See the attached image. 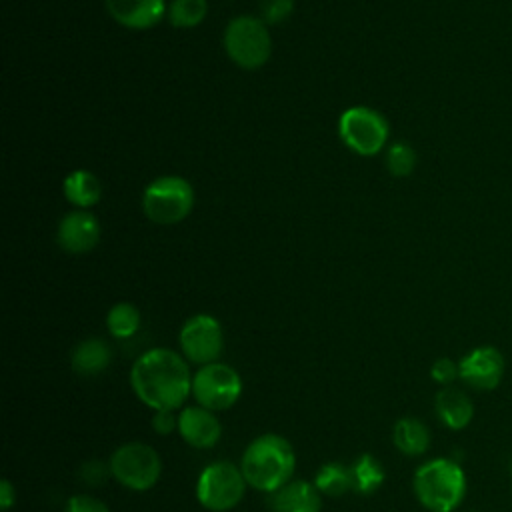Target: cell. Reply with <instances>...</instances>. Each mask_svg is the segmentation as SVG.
<instances>
[{
  "mask_svg": "<svg viewBox=\"0 0 512 512\" xmlns=\"http://www.w3.org/2000/svg\"><path fill=\"white\" fill-rule=\"evenodd\" d=\"M188 360L170 348H150L130 368L134 396L156 410H178L192 396Z\"/></svg>",
  "mask_w": 512,
  "mask_h": 512,
  "instance_id": "cell-1",
  "label": "cell"
},
{
  "mask_svg": "<svg viewBox=\"0 0 512 512\" xmlns=\"http://www.w3.org/2000/svg\"><path fill=\"white\" fill-rule=\"evenodd\" d=\"M240 470L250 488L272 494L288 484L296 470V454L288 438L264 432L250 440L240 458Z\"/></svg>",
  "mask_w": 512,
  "mask_h": 512,
  "instance_id": "cell-2",
  "label": "cell"
},
{
  "mask_svg": "<svg viewBox=\"0 0 512 512\" xmlns=\"http://www.w3.org/2000/svg\"><path fill=\"white\" fill-rule=\"evenodd\" d=\"M414 496L430 512H452L466 494V474L450 458H432L418 466L412 478Z\"/></svg>",
  "mask_w": 512,
  "mask_h": 512,
  "instance_id": "cell-3",
  "label": "cell"
},
{
  "mask_svg": "<svg viewBox=\"0 0 512 512\" xmlns=\"http://www.w3.org/2000/svg\"><path fill=\"white\" fill-rule=\"evenodd\" d=\"M248 482L240 470V464L230 460L210 462L196 480V500L208 512H228L236 508L244 494Z\"/></svg>",
  "mask_w": 512,
  "mask_h": 512,
  "instance_id": "cell-4",
  "label": "cell"
},
{
  "mask_svg": "<svg viewBox=\"0 0 512 512\" xmlns=\"http://www.w3.org/2000/svg\"><path fill=\"white\" fill-rule=\"evenodd\" d=\"M110 474L112 478L134 492H144L156 486L162 474V458L160 454L144 442H124L120 444L110 460Z\"/></svg>",
  "mask_w": 512,
  "mask_h": 512,
  "instance_id": "cell-5",
  "label": "cell"
},
{
  "mask_svg": "<svg viewBox=\"0 0 512 512\" xmlns=\"http://www.w3.org/2000/svg\"><path fill=\"white\" fill-rule=\"evenodd\" d=\"M224 48L230 60L244 70L264 66L272 54L268 24L254 16L232 18L224 30Z\"/></svg>",
  "mask_w": 512,
  "mask_h": 512,
  "instance_id": "cell-6",
  "label": "cell"
},
{
  "mask_svg": "<svg viewBox=\"0 0 512 512\" xmlns=\"http://www.w3.org/2000/svg\"><path fill=\"white\" fill-rule=\"evenodd\" d=\"M194 206V190L182 176H160L142 194V210L156 224H178Z\"/></svg>",
  "mask_w": 512,
  "mask_h": 512,
  "instance_id": "cell-7",
  "label": "cell"
},
{
  "mask_svg": "<svg viewBox=\"0 0 512 512\" xmlns=\"http://www.w3.org/2000/svg\"><path fill=\"white\" fill-rule=\"evenodd\" d=\"M242 396L240 374L224 362H212L198 366L192 376V398L198 406L212 412L232 408Z\"/></svg>",
  "mask_w": 512,
  "mask_h": 512,
  "instance_id": "cell-8",
  "label": "cell"
},
{
  "mask_svg": "<svg viewBox=\"0 0 512 512\" xmlns=\"http://www.w3.org/2000/svg\"><path fill=\"white\" fill-rule=\"evenodd\" d=\"M338 134L360 156H376L388 140L386 118L368 106H352L340 114Z\"/></svg>",
  "mask_w": 512,
  "mask_h": 512,
  "instance_id": "cell-9",
  "label": "cell"
},
{
  "mask_svg": "<svg viewBox=\"0 0 512 512\" xmlns=\"http://www.w3.org/2000/svg\"><path fill=\"white\" fill-rule=\"evenodd\" d=\"M182 356L198 366L218 362L224 350V332L220 322L210 314L190 316L178 334Z\"/></svg>",
  "mask_w": 512,
  "mask_h": 512,
  "instance_id": "cell-10",
  "label": "cell"
},
{
  "mask_svg": "<svg viewBox=\"0 0 512 512\" xmlns=\"http://www.w3.org/2000/svg\"><path fill=\"white\" fill-rule=\"evenodd\" d=\"M460 380L476 390H494L504 376V356L494 346H478L460 362Z\"/></svg>",
  "mask_w": 512,
  "mask_h": 512,
  "instance_id": "cell-11",
  "label": "cell"
},
{
  "mask_svg": "<svg viewBox=\"0 0 512 512\" xmlns=\"http://www.w3.org/2000/svg\"><path fill=\"white\" fill-rule=\"evenodd\" d=\"M178 434L192 448H214L222 438V422L216 412L204 406H186L178 414Z\"/></svg>",
  "mask_w": 512,
  "mask_h": 512,
  "instance_id": "cell-12",
  "label": "cell"
},
{
  "mask_svg": "<svg viewBox=\"0 0 512 512\" xmlns=\"http://www.w3.org/2000/svg\"><path fill=\"white\" fill-rule=\"evenodd\" d=\"M58 246L70 254L90 252L100 240V222L94 214L76 210L58 222Z\"/></svg>",
  "mask_w": 512,
  "mask_h": 512,
  "instance_id": "cell-13",
  "label": "cell"
},
{
  "mask_svg": "<svg viewBox=\"0 0 512 512\" xmlns=\"http://www.w3.org/2000/svg\"><path fill=\"white\" fill-rule=\"evenodd\" d=\"M108 14L124 28L148 30L168 12L166 0H106Z\"/></svg>",
  "mask_w": 512,
  "mask_h": 512,
  "instance_id": "cell-14",
  "label": "cell"
},
{
  "mask_svg": "<svg viewBox=\"0 0 512 512\" xmlns=\"http://www.w3.org/2000/svg\"><path fill=\"white\" fill-rule=\"evenodd\" d=\"M322 494L314 482L290 480L270 494V512H320Z\"/></svg>",
  "mask_w": 512,
  "mask_h": 512,
  "instance_id": "cell-15",
  "label": "cell"
},
{
  "mask_svg": "<svg viewBox=\"0 0 512 512\" xmlns=\"http://www.w3.org/2000/svg\"><path fill=\"white\" fill-rule=\"evenodd\" d=\"M434 410L440 422L450 430H462L472 422L474 404L472 400L454 386H444L434 398Z\"/></svg>",
  "mask_w": 512,
  "mask_h": 512,
  "instance_id": "cell-16",
  "label": "cell"
},
{
  "mask_svg": "<svg viewBox=\"0 0 512 512\" xmlns=\"http://www.w3.org/2000/svg\"><path fill=\"white\" fill-rule=\"evenodd\" d=\"M112 360L110 346L102 338H86L76 344L70 356V364L74 372L82 376H94L108 368Z\"/></svg>",
  "mask_w": 512,
  "mask_h": 512,
  "instance_id": "cell-17",
  "label": "cell"
},
{
  "mask_svg": "<svg viewBox=\"0 0 512 512\" xmlns=\"http://www.w3.org/2000/svg\"><path fill=\"white\" fill-rule=\"evenodd\" d=\"M392 442L394 446L406 454V456H420L428 450L430 446V432L424 422L418 418L404 416L396 420L392 428Z\"/></svg>",
  "mask_w": 512,
  "mask_h": 512,
  "instance_id": "cell-18",
  "label": "cell"
},
{
  "mask_svg": "<svg viewBox=\"0 0 512 512\" xmlns=\"http://www.w3.org/2000/svg\"><path fill=\"white\" fill-rule=\"evenodd\" d=\"M100 192L98 178L88 170H74L64 180V196L80 210L98 204Z\"/></svg>",
  "mask_w": 512,
  "mask_h": 512,
  "instance_id": "cell-19",
  "label": "cell"
},
{
  "mask_svg": "<svg viewBox=\"0 0 512 512\" xmlns=\"http://www.w3.org/2000/svg\"><path fill=\"white\" fill-rule=\"evenodd\" d=\"M352 472V482H354V490L358 494L370 496L374 492L380 490V486L386 480V470L380 464V460L372 454H362L354 460V464L350 466Z\"/></svg>",
  "mask_w": 512,
  "mask_h": 512,
  "instance_id": "cell-20",
  "label": "cell"
},
{
  "mask_svg": "<svg viewBox=\"0 0 512 512\" xmlns=\"http://www.w3.org/2000/svg\"><path fill=\"white\" fill-rule=\"evenodd\" d=\"M314 486L320 490L322 496H330V498L344 496L346 492L354 490L350 466H344L340 462L322 464L314 476Z\"/></svg>",
  "mask_w": 512,
  "mask_h": 512,
  "instance_id": "cell-21",
  "label": "cell"
},
{
  "mask_svg": "<svg viewBox=\"0 0 512 512\" xmlns=\"http://www.w3.org/2000/svg\"><path fill=\"white\" fill-rule=\"evenodd\" d=\"M140 310L130 302H118L114 304L106 314V328L114 338H130L140 328Z\"/></svg>",
  "mask_w": 512,
  "mask_h": 512,
  "instance_id": "cell-22",
  "label": "cell"
},
{
  "mask_svg": "<svg viewBox=\"0 0 512 512\" xmlns=\"http://www.w3.org/2000/svg\"><path fill=\"white\" fill-rule=\"evenodd\" d=\"M168 20L176 28H194L208 14L206 0H172L168 6Z\"/></svg>",
  "mask_w": 512,
  "mask_h": 512,
  "instance_id": "cell-23",
  "label": "cell"
},
{
  "mask_svg": "<svg viewBox=\"0 0 512 512\" xmlns=\"http://www.w3.org/2000/svg\"><path fill=\"white\" fill-rule=\"evenodd\" d=\"M416 166V152L410 144L406 142H396L388 148L386 152V168L392 176L396 178H404L408 174H412Z\"/></svg>",
  "mask_w": 512,
  "mask_h": 512,
  "instance_id": "cell-24",
  "label": "cell"
},
{
  "mask_svg": "<svg viewBox=\"0 0 512 512\" xmlns=\"http://www.w3.org/2000/svg\"><path fill=\"white\" fill-rule=\"evenodd\" d=\"M292 8H294V0H262L260 2L262 20L272 26L286 20L290 16Z\"/></svg>",
  "mask_w": 512,
  "mask_h": 512,
  "instance_id": "cell-25",
  "label": "cell"
},
{
  "mask_svg": "<svg viewBox=\"0 0 512 512\" xmlns=\"http://www.w3.org/2000/svg\"><path fill=\"white\" fill-rule=\"evenodd\" d=\"M64 512H110V508L96 496L74 494L66 500Z\"/></svg>",
  "mask_w": 512,
  "mask_h": 512,
  "instance_id": "cell-26",
  "label": "cell"
},
{
  "mask_svg": "<svg viewBox=\"0 0 512 512\" xmlns=\"http://www.w3.org/2000/svg\"><path fill=\"white\" fill-rule=\"evenodd\" d=\"M430 376L434 382L442 384V386H452V382L456 378H460V368L454 360L450 358H438L432 368H430Z\"/></svg>",
  "mask_w": 512,
  "mask_h": 512,
  "instance_id": "cell-27",
  "label": "cell"
},
{
  "mask_svg": "<svg viewBox=\"0 0 512 512\" xmlns=\"http://www.w3.org/2000/svg\"><path fill=\"white\" fill-rule=\"evenodd\" d=\"M152 430L160 436L178 432V414L176 410H156L152 416Z\"/></svg>",
  "mask_w": 512,
  "mask_h": 512,
  "instance_id": "cell-28",
  "label": "cell"
},
{
  "mask_svg": "<svg viewBox=\"0 0 512 512\" xmlns=\"http://www.w3.org/2000/svg\"><path fill=\"white\" fill-rule=\"evenodd\" d=\"M110 474V466H104V462L100 460H92V462H86L82 468H80V476L84 478V482L88 484H102L104 478Z\"/></svg>",
  "mask_w": 512,
  "mask_h": 512,
  "instance_id": "cell-29",
  "label": "cell"
},
{
  "mask_svg": "<svg viewBox=\"0 0 512 512\" xmlns=\"http://www.w3.org/2000/svg\"><path fill=\"white\" fill-rule=\"evenodd\" d=\"M16 502V488L12 486V482L8 478H4L0 482V508L2 512H8Z\"/></svg>",
  "mask_w": 512,
  "mask_h": 512,
  "instance_id": "cell-30",
  "label": "cell"
}]
</instances>
